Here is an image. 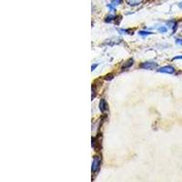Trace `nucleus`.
<instances>
[{
	"label": "nucleus",
	"mask_w": 182,
	"mask_h": 182,
	"mask_svg": "<svg viewBox=\"0 0 182 182\" xmlns=\"http://www.w3.org/2000/svg\"><path fill=\"white\" fill-rule=\"evenodd\" d=\"M101 166V159L99 157H95L94 160H93V164H92V172L93 173H97Z\"/></svg>",
	"instance_id": "f257e3e1"
},
{
	"label": "nucleus",
	"mask_w": 182,
	"mask_h": 182,
	"mask_svg": "<svg viewBox=\"0 0 182 182\" xmlns=\"http://www.w3.org/2000/svg\"><path fill=\"white\" fill-rule=\"evenodd\" d=\"M158 72L166 73V74H173L175 72V68L171 66H165L158 69Z\"/></svg>",
	"instance_id": "f03ea898"
},
{
	"label": "nucleus",
	"mask_w": 182,
	"mask_h": 182,
	"mask_svg": "<svg viewBox=\"0 0 182 182\" xmlns=\"http://www.w3.org/2000/svg\"><path fill=\"white\" fill-rule=\"evenodd\" d=\"M158 65L155 62H143L140 65V67L143 69H152V68H155Z\"/></svg>",
	"instance_id": "7ed1b4c3"
},
{
	"label": "nucleus",
	"mask_w": 182,
	"mask_h": 182,
	"mask_svg": "<svg viewBox=\"0 0 182 182\" xmlns=\"http://www.w3.org/2000/svg\"><path fill=\"white\" fill-rule=\"evenodd\" d=\"M126 2H127L129 6L134 7V6H138V5H140V4L142 2V0H126Z\"/></svg>",
	"instance_id": "20e7f679"
},
{
	"label": "nucleus",
	"mask_w": 182,
	"mask_h": 182,
	"mask_svg": "<svg viewBox=\"0 0 182 182\" xmlns=\"http://www.w3.org/2000/svg\"><path fill=\"white\" fill-rule=\"evenodd\" d=\"M99 105H100V110L102 112H105L108 109V104H107V102H106L105 99L100 100V104Z\"/></svg>",
	"instance_id": "39448f33"
},
{
	"label": "nucleus",
	"mask_w": 182,
	"mask_h": 182,
	"mask_svg": "<svg viewBox=\"0 0 182 182\" xmlns=\"http://www.w3.org/2000/svg\"><path fill=\"white\" fill-rule=\"evenodd\" d=\"M132 65H133V60L131 59V60H128L127 62H126V63H125V65H123L122 68H123V69L128 68V67H131Z\"/></svg>",
	"instance_id": "423d86ee"
},
{
	"label": "nucleus",
	"mask_w": 182,
	"mask_h": 182,
	"mask_svg": "<svg viewBox=\"0 0 182 182\" xmlns=\"http://www.w3.org/2000/svg\"><path fill=\"white\" fill-rule=\"evenodd\" d=\"M122 3V0H112L111 1V5L115 8V7H117V6H118V5H120Z\"/></svg>",
	"instance_id": "0eeeda50"
},
{
	"label": "nucleus",
	"mask_w": 182,
	"mask_h": 182,
	"mask_svg": "<svg viewBox=\"0 0 182 182\" xmlns=\"http://www.w3.org/2000/svg\"><path fill=\"white\" fill-rule=\"evenodd\" d=\"M158 30L160 31V33H165V32H167L168 28H167L166 27H160L158 28Z\"/></svg>",
	"instance_id": "6e6552de"
},
{
	"label": "nucleus",
	"mask_w": 182,
	"mask_h": 182,
	"mask_svg": "<svg viewBox=\"0 0 182 182\" xmlns=\"http://www.w3.org/2000/svg\"><path fill=\"white\" fill-rule=\"evenodd\" d=\"M152 34L151 32H148V31H140V36H147V35H150Z\"/></svg>",
	"instance_id": "1a4fd4ad"
},
{
	"label": "nucleus",
	"mask_w": 182,
	"mask_h": 182,
	"mask_svg": "<svg viewBox=\"0 0 182 182\" xmlns=\"http://www.w3.org/2000/svg\"><path fill=\"white\" fill-rule=\"evenodd\" d=\"M176 43H177V45H182V39H181V38H177V39H176Z\"/></svg>",
	"instance_id": "9d476101"
},
{
	"label": "nucleus",
	"mask_w": 182,
	"mask_h": 182,
	"mask_svg": "<svg viewBox=\"0 0 182 182\" xmlns=\"http://www.w3.org/2000/svg\"><path fill=\"white\" fill-rule=\"evenodd\" d=\"M175 59H182V56H179V57H175V58H173V60H175Z\"/></svg>",
	"instance_id": "9b49d317"
},
{
	"label": "nucleus",
	"mask_w": 182,
	"mask_h": 182,
	"mask_svg": "<svg viewBox=\"0 0 182 182\" xmlns=\"http://www.w3.org/2000/svg\"><path fill=\"white\" fill-rule=\"evenodd\" d=\"M178 7H179L180 9H182V2H180V3L178 4Z\"/></svg>",
	"instance_id": "f8f14e48"
}]
</instances>
